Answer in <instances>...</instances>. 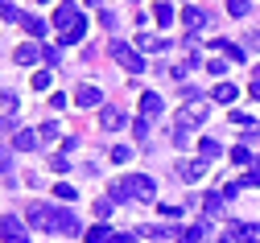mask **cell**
<instances>
[{
  "label": "cell",
  "mask_w": 260,
  "mask_h": 243,
  "mask_svg": "<svg viewBox=\"0 0 260 243\" xmlns=\"http://www.w3.org/2000/svg\"><path fill=\"white\" fill-rule=\"evenodd\" d=\"M112 202H128V198H141V202H153L157 194V182L149 178V173H128V178H116L112 182Z\"/></svg>",
  "instance_id": "cell-1"
},
{
  "label": "cell",
  "mask_w": 260,
  "mask_h": 243,
  "mask_svg": "<svg viewBox=\"0 0 260 243\" xmlns=\"http://www.w3.org/2000/svg\"><path fill=\"white\" fill-rule=\"evenodd\" d=\"M108 54L124 66V71H133V75H141V71H145L141 50H133V46H128V42H120V38H112V42H108Z\"/></svg>",
  "instance_id": "cell-2"
},
{
  "label": "cell",
  "mask_w": 260,
  "mask_h": 243,
  "mask_svg": "<svg viewBox=\"0 0 260 243\" xmlns=\"http://www.w3.org/2000/svg\"><path fill=\"white\" fill-rule=\"evenodd\" d=\"M207 116H211V103H207V99L199 95V99L182 103V112H178V128H186V132H190V128H199V124H203Z\"/></svg>",
  "instance_id": "cell-3"
},
{
  "label": "cell",
  "mask_w": 260,
  "mask_h": 243,
  "mask_svg": "<svg viewBox=\"0 0 260 243\" xmlns=\"http://www.w3.org/2000/svg\"><path fill=\"white\" fill-rule=\"evenodd\" d=\"M25 223L34 227V231H50V235H54V206L29 202V206H25Z\"/></svg>",
  "instance_id": "cell-4"
},
{
  "label": "cell",
  "mask_w": 260,
  "mask_h": 243,
  "mask_svg": "<svg viewBox=\"0 0 260 243\" xmlns=\"http://www.w3.org/2000/svg\"><path fill=\"white\" fill-rule=\"evenodd\" d=\"M83 25V13L75 9V0H62V5L54 9V29H58V38L62 33H71V29H79Z\"/></svg>",
  "instance_id": "cell-5"
},
{
  "label": "cell",
  "mask_w": 260,
  "mask_h": 243,
  "mask_svg": "<svg viewBox=\"0 0 260 243\" xmlns=\"http://www.w3.org/2000/svg\"><path fill=\"white\" fill-rule=\"evenodd\" d=\"M0 239H5V243H29L21 219H13V215H0Z\"/></svg>",
  "instance_id": "cell-6"
},
{
  "label": "cell",
  "mask_w": 260,
  "mask_h": 243,
  "mask_svg": "<svg viewBox=\"0 0 260 243\" xmlns=\"http://www.w3.org/2000/svg\"><path fill=\"white\" fill-rule=\"evenodd\" d=\"M54 235H83V223L71 211H62V206H58V211H54Z\"/></svg>",
  "instance_id": "cell-7"
},
{
  "label": "cell",
  "mask_w": 260,
  "mask_h": 243,
  "mask_svg": "<svg viewBox=\"0 0 260 243\" xmlns=\"http://www.w3.org/2000/svg\"><path fill=\"white\" fill-rule=\"evenodd\" d=\"M75 103L87 112V108H104V91L100 87H91V83H83L79 91H75Z\"/></svg>",
  "instance_id": "cell-8"
},
{
  "label": "cell",
  "mask_w": 260,
  "mask_h": 243,
  "mask_svg": "<svg viewBox=\"0 0 260 243\" xmlns=\"http://www.w3.org/2000/svg\"><path fill=\"white\" fill-rule=\"evenodd\" d=\"M182 25H186L190 33H203V29L211 25V13H203V9L190 5V9H182Z\"/></svg>",
  "instance_id": "cell-9"
},
{
  "label": "cell",
  "mask_w": 260,
  "mask_h": 243,
  "mask_svg": "<svg viewBox=\"0 0 260 243\" xmlns=\"http://www.w3.org/2000/svg\"><path fill=\"white\" fill-rule=\"evenodd\" d=\"M100 128H104V132H116V128H124V112L116 108V103H104V108H100Z\"/></svg>",
  "instance_id": "cell-10"
},
{
  "label": "cell",
  "mask_w": 260,
  "mask_h": 243,
  "mask_svg": "<svg viewBox=\"0 0 260 243\" xmlns=\"http://www.w3.org/2000/svg\"><path fill=\"white\" fill-rule=\"evenodd\" d=\"M38 145H42V132H34V128L13 132V149H17V153H29V149H38Z\"/></svg>",
  "instance_id": "cell-11"
},
{
  "label": "cell",
  "mask_w": 260,
  "mask_h": 243,
  "mask_svg": "<svg viewBox=\"0 0 260 243\" xmlns=\"http://www.w3.org/2000/svg\"><path fill=\"white\" fill-rule=\"evenodd\" d=\"M207 165H211V161H203V157H199V161H182V165H178V178H182V182H199L203 173H207Z\"/></svg>",
  "instance_id": "cell-12"
},
{
  "label": "cell",
  "mask_w": 260,
  "mask_h": 243,
  "mask_svg": "<svg viewBox=\"0 0 260 243\" xmlns=\"http://www.w3.org/2000/svg\"><path fill=\"white\" fill-rule=\"evenodd\" d=\"M161 112H166V103H161V95L145 91V95H141V116H145V120H157Z\"/></svg>",
  "instance_id": "cell-13"
},
{
  "label": "cell",
  "mask_w": 260,
  "mask_h": 243,
  "mask_svg": "<svg viewBox=\"0 0 260 243\" xmlns=\"http://www.w3.org/2000/svg\"><path fill=\"white\" fill-rule=\"evenodd\" d=\"M21 66H34V62H42L46 58V50L42 46H34V42H25V46H17V54H13Z\"/></svg>",
  "instance_id": "cell-14"
},
{
  "label": "cell",
  "mask_w": 260,
  "mask_h": 243,
  "mask_svg": "<svg viewBox=\"0 0 260 243\" xmlns=\"http://www.w3.org/2000/svg\"><path fill=\"white\" fill-rule=\"evenodd\" d=\"M17 25H25L29 38H46V33H50V25H46L42 17H34V13H21V21H17Z\"/></svg>",
  "instance_id": "cell-15"
},
{
  "label": "cell",
  "mask_w": 260,
  "mask_h": 243,
  "mask_svg": "<svg viewBox=\"0 0 260 243\" xmlns=\"http://www.w3.org/2000/svg\"><path fill=\"white\" fill-rule=\"evenodd\" d=\"M232 239H244V243H260V223H232Z\"/></svg>",
  "instance_id": "cell-16"
},
{
  "label": "cell",
  "mask_w": 260,
  "mask_h": 243,
  "mask_svg": "<svg viewBox=\"0 0 260 243\" xmlns=\"http://www.w3.org/2000/svg\"><path fill=\"white\" fill-rule=\"evenodd\" d=\"M87 243H128V235H116L108 227H91L87 231Z\"/></svg>",
  "instance_id": "cell-17"
},
{
  "label": "cell",
  "mask_w": 260,
  "mask_h": 243,
  "mask_svg": "<svg viewBox=\"0 0 260 243\" xmlns=\"http://www.w3.org/2000/svg\"><path fill=\"white\" fill-rule=\"evenodd\" d=\"M207 227H211L207 219H203V223H194V227H182V231H178V243H199V239L207 235Z\"/></svg>",
  "instance_id": "cell-18"
},
{
  "label": "cell",
  "mask_w": 260,
  "mask_h": 243,
  "mask_svg": "<svg viewBox=\"0 0 260 243\" xmlns=\"http://www.w3.org/2000/svg\"><path fill=\"white\" fill-rule=\"evenodd\" d=\"M211 99H215V103H236V99H240V91H236L232 83H215V91H211Z\"/></svg>",
  "instance_id": "cell-19"
},
{
  "label": "cell",
  "mask_w": 260,
  "mask_h": 243,
  "mask_svg": "<svg viewBox=\"0 0 260 243\" xmlns=\"http://www.w3.org/2000/svg\"><path fill=\"white\" fill-rule=\"evenodd\" d=\"M199 157L203 161H215V157H223V145L211 141V136H203V141H199Z\"/></svg>",
  "instance_id": "cell-20"
},
{
  "label": "cell",
  "mask_w": 260,
  "mask_h": 243,
  "mask_svg": "<svg viewBox=\"0 0 260 243\" xmlns=\"http://www.w3.org/2000/svg\"><path fill=\"white\" fill-rule=\"evenodd\" d=\"M137 46H141V50H153V54H157V50H166L170 42H166V38H153V33H137Z\"/></svg>",
  "instance_id": "cell-21"
},
{
  "label": "cell",
  "mask_w": 260,
  "mask_h": 243,
  "mask_svg": "<svg viewBox=\"0 0 260 243\" xmlns=\"http://www.w3.org/2000/svg\"><path fill=\"white\" fill-rule=\"evenodd\" d=\"M153 17H157V25H174V5H166V0H161V5L153 9Z\"/></svg>",
  "instance_id": "cell-22"
},
{
  "label": "cell",
  "mask_w": 260,
  "mask_h": 243,
  "mask_svg": "<svg viewBox=\"0 0 260 243\" xmlns=\"http://www.w3.org/2000/svg\"><path fill=\"white\" fill-rule=\"evenodd\" d=\"M215 50H219V54H227L232 62H244V50H240V46H232V42H215Z\"/></svg>",
  "instance_id": "cell-23"
},
{
  "label": "cell",
  "mask_w": 260,
  "mask_h": 243,
  "mask_svg": "<svg viewBox=\"0 0 260 243\" xmlns=\"http://www.w3.org/2000/svg\"><path fill=\"white\" fill-rule=\"evenodd\" d=\"M58 128H62L58 120H50V124H42V145H54V141H58V136H62Z\"/></svg>",
  "instance_id": "cell-24"
},
{
  "label": "cell",
  "mask_w": 260,
  "mask_h": 243,
  "mask_svg": "<svg viewBox=\"0 0 260 243\" xmlns=\"http://www.w3.org/2000/svg\"><path fill=\"white\" fill-rule=\"evenodd\" d=\"M223 202H227V198H223V194H211V198H207V202H203V211H207V219H211V215H219V211H223Z\"/></svg>",
  "instance_id": "cell-25"
},
{
  "label": "cell",
  "mask_w": 260,
  "mask_h": 243,
  "mask_svg": "<svg viewBox=\"0 0 260 243\" xmlns=\"http://www.w3.org/2000/svg\"><path fill=\"white\" fill-rule=\"evenodd\" d=\"M87 38V21L79 25V29H71V33H62V46H75V42H83Z\"/></svg>",
  "instance_id": "cell-26"
},
{
  "label": "cell",
  "mask_w": 260,
  "mask_h": 243,
  "mask_svg": "<svg viewBox=\"0 0 260 243\" xmlns=\"http://www.w3.org/2000/svg\"><path fill=\"white\" fill-rule=\"evenodd\" d=\"M0 112H5V116L17 112V95H13V91H0Z\"/></svg>",
  "instance_id": "cell-27"
},
{
  "label": "cell",
  "mask_w": 260,
  "mask_h": 243,
  "mask_svg": "<svg viewBox=\"0 0 260 243\" xmlns=\"http://www.w3.org/2000/svg\"><path fill=\"white\" fill-rule=\"evenodd\" d=\"M248 9H252V0H227V13L232 17H248Z\"/></svg>",
  "instance_id": "cell-28"
},
{
  "label": "cell",
  "mask_w": 260,
  "mask_h": 243,
  "mask_svg": "<svg viewBox=\"0 0 260 243\" xmlns=\"http://www.w3.org/2000/svg\"><path fill=\"white\" fill-rule=\"evenodd\" d=\"M54 194H58V202H75L79 194H75V186H67V182H58L54 186Z\"/></svg>",
  "instance_id": "cell-29"
},
{
  "label": "cell",
  "mask_w": 260,
  "mask_h": 243,
  "mask_svg": "<svg viewBox=\"0 0 260 243\" xmlns=\"http://www.w3.org/2000/svg\"><path fill=\"white\" fill-rule=\"evenodd\" d=\"M232 161H236V165H252V153H248L244 145H236V149H232Z\"/></svg>",
  "instance_id": "cell-30"
},
{
  "label": "cell",
  "mask_w": 260,
  "mask_h": 243,
  "mask_svg": "<svg viewBox=\"0 0 260 243\" xmlns=\"http://www.w3.org/2000/svg\"><path fill=\"white\" fill-rule=\"evenodd\" d=\"M0 17H5V21H21V9L5 0V5H0Z\"/></svg>",
  "instance_id": "cell-31"
},
{
  "label": "cell",
  "mask_w": 260,
  "mask_h": 243,
  "mask_svg": "<svg viewBox=\"0 0 260 243\" xmlns=\"http://www.w3.org/2000/svg\"><path fill=\"white\" fill-rule=\"evenodd\" d=\"M34 91H50V71H38L34 75Z\"/></svg>",
  "instance_id": "cell-32"
},
{
  "label": "cell",
  "mask_w": 260,
  "mask_h": 243,
  "mask_svg": "<svg viewBox=\"0 0 260 243\" xmlns=\"http://www.w3.org/2000/svg\"><path fill=\"white\" fill-rule=\"evenodd\" d=\"M112 206H116L112 198H100V202H95V215H100V219H108V215H112Z\"/></svg>",
  "instance_id": "cell-33"
},
{
  "label": "cell",
  "mask_w": 260,
  "mask_h": 243,
  "mask_svg": "<svg viewBox=\"0 0 260 243\" xmlns=\"http://www.w3.org/2000/svg\"><path fill=\"white\" fill-rule=\"evenodd\" d=\"M50 169H54V173H67V169H71V161L58 153V157H50Z\"/></svg>",
  "instance_id": "cell-34"
},
{
  "label": "cell",
  "mask_w": 260,
  "mask_h": 243,
  "mask_svg": "<svg viewBox=\"0 0 260 243\" xmlns=\"http://www.w3.org/2000/svg\"><path fill=\"white\" fill-rule=\"evenodd\" d=\"M203 66H207V71H211L215 79H223V71H227V62H219V58H215V62H203Z\"/></svg>",
  "instance_id": "cell-35"
},
{
  "label": "cell",
  "mask_w": 260,
  "mask_h": 243,
  "mask_svg": "<svg viewBox=\"0 0 260 243\" xmlns=\"http://www.w3.org/2000/svg\"><path fill=\"white\" fill-rule=\"evenodd\" d=\"M133 132H137V141H145V136H149V120H145V116H141V120H137V124H133Z\"/></svg>",
  "instance_id": "cell-36"
},
{
  "label": "cell",
  "mask_w": 260,
  "mask_h": 243,
  "mask_svg": "<svg viewBox=\"0 0 260 243\" xmlns=\"http://www.w3.org/2000/svg\"><path fill=\"white\" fill-rule=\"evenodd\" d=\"M174 145H178V149H186V145H190V132H186V128H178V132H174Z\"/></svg>",
  "instance_id": "cell-37"
},
{
  "label": "cell",
  "mask_w": 260,
  "mask_h": 243,
  "mask_svg": "<svg viewBox=\"0 0 260 243\" xmlns=\"http://www.w3.org/2000/svg\"><path fill=\"white\" fill-rule=\"evenodd\" d=\"M128 157H133V153H128L124 145H116V149H112V161H116V165H120V161H128Z\"/></svg>",
  "instance_id": "cell-38"
},
{
  "label": "cell",
  "mask_w": 260,
  "mask_h": 243,
  "mask_svg": "<svg viewBox=\"0 0 260 243\" xmlns=\"http://www.w3.org/2000/svg\"><path fill=\"white\" fill-rule=\"evenodd\" d=\"M100 25H104V29H112V25H116V13H108V9H100Z\"/></svg>",
  "instance_id": "cell-39"
},
{
  "label": "cell",
  "mask_w": 260,
  "mask_h": 243,
  "mask_svg": "<svg viewBox=\"0 0 260 243\" xmlns=\"http://www.w3.org/2000/svg\"><path fill=\"white\" fill-rule=\"evenodd\" d=\"M46 62H50V66H58V62H62V54H58V46H46Z\"/></svg>",
  "instance_id": "cell-40"
},
{
  "label": "cell",
  "mask_w": 260,
  "mask_h": 243,
  "mask_svg": "<svg viewBox=\"0 0 260 243\" xmlns=\"http://www.w3.org/2000/svg\"><path fill=\"white\" fill-rule=\"evenodd\" d=\"M252 99H260V79H256V83H252Z\"/></svg>",
  "instance_id": "cell-41"
},
{
  "label": "cell",
  "mask_w": 260,
  "mask_h": 243,
  "mask_svg": "<svg viewBox=\"0 0 260 243\" xmlns=\"http://www.w3.org/2000/svg\"><path fill=\"white\" fill-rule=\"evenodd\" d=\"M219 243H236V239H232V235H223V239H219Z\"/></svg>",
  "instance_id": "cell-42"
},
{
  "label": "cell",
  "mask_w": 260,
  "mask_h": 243,
  "mask_svg": "<svg viewBox=\"0 0 260 243\" xmlns=\"http://www.w3.org/2000/svg\"><path fill=\"white\" fill-rule=\"evenodd\" d=\"M256 145H260V132H256Z\"/></svg>",
  "instance_id": "cell-43"
},
{
  "label": "cell",
  "mask_w": 260,
  "mask_h": 243,
  "mask_svg": "<svg viewBox=\"0 0 260 243\" xmlns=\"http://www.w3.org/2000/svg\"><path fill=\"white\" fill-rule=\"evenodd\" d=\"M42 5H50V0H42Z\"/></svg>",
  "instance_id": "cell-44"
}]
</instances>
